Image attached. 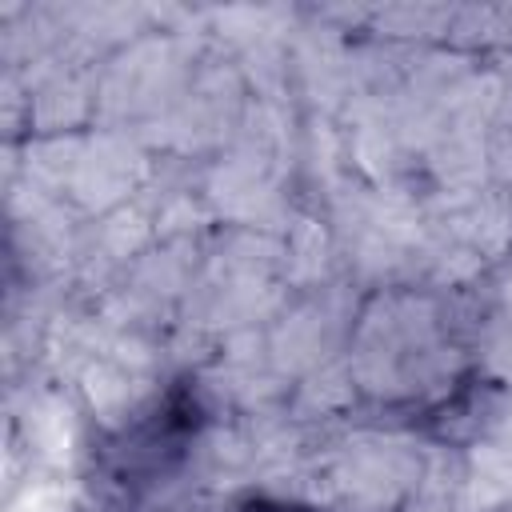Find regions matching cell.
Wrapping results in <instances>:
<instances>
[{
    "label": "cell",
    "mask_w": 512,
    "mask_h": 512,
    "mask_svg": "<svg viewBox=\"0 0 512 512\" xmlns=\"http://www.w3.org/2000/svg\"><path fill=\"white\" fill-rule=\"evenodd\" d=\"M224 512H324L300 496H284V492H268V488H248L240 496L228 500Z\"/></svg>",
    "instance_id": "obj_3"
},
{
    "label": "cell",
    "mask_w": 512,
    "mask_h": 512,
    "mask_svg": "<svg viewBox=\"0 0 512 512\" xmlns=\"http://www.w3.org/2000/svg\"><path fill=\"white\" fill-rule=\"evenodd\" d=\"M348 376L364 404L404 424L452 420L480 376L472 324L436 288H380L348 336Z\"/></svg>",
    "instance_id": "obj_1"
},
{
    "label": "cell",
    "mask_w": 512,
    "mask_h": 512,
    "mask_svg": "<svg viewBox=\"0 0 512 512\" xmlns=\"http://www.w3.org/2000/svg\"><path fill=\"white\" fill-rule=\"evenodd\" d=\"M212 404L192 372L160 384L88 452V488L100 512H172L200 472Z\"/></svg>",
    "instance_id": "obj_2"
}]
</instances>
